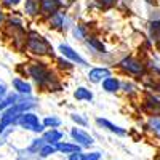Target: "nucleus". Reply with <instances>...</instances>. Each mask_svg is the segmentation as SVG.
Segmentation results:
<instances>
[{
	"mask_svg": "<svg viewBox=\"0 0 160 160\" xmlns=\"http://www.w3.org/2000/svg\"><path fill=\"white\" fill-rule=\"evenodd\" d=\"M48 24H50V28H53V29L62 31V29L68 28V26H66L68 24V15L59 10L58 13H55V15L48 16Z\"/></svg>",
	"mask_w": 160,
	"mask_h": 160,
	"instance_id": "nucleus-9",
	"label": "nucleus"
},
{
	"mask_svg": "<svg viewBox=\"0 0 160 160\" xmlns=\"http://www.w3.org/2000/svg\"><path fill=\"white\" fill-rule=\"evenodd\" d=\"M58 151H56V146H53V144H43L42 148H40V151H38V155L40 157H50V155H53V154H56Z\"/></svg>",
	"mask_w": 160,
	"mask_h": 160,
	"instance_id": "nucleus-24",
	"label": "nucleus"
},
{
	"mask_svg": "<svg viewBox=\"0 0 160 160\" xmlns=\"http://www.w3.org/2000/svg\"><path fill=\"white\" fill-rule=\"evenodd\" d=\"M26 48L34 56H53V47L48 40L37 34L35 31H31L26 35Z\"/></svg>",
	"mask_w": 160,
	"mask_h": 160,
	"instance_id": "nucleus-2",
	"label": "nucleus"
},
{
	"mask_svg": "<svg viewBox=\"0 0 160 160\" xmlns=\"http://www.w3.org/2000/svg\"><path fill=\"white\" fill-rule=\"evenodd\" d=\"M24 15L29 18H35L40 15V2L38 0H26L24 2Z\"/></svg>",
	"mask_w": 160,
	"mask_h": 160,
	"instance_id": "nucleus-14",
	"label": "nucleus"
},
{
	"mask_svg": "<svg viewBox=\"0 0 160 160\" xmlns=\"http://www.w3.org/2000/svg\"><path fill=\"white\" fill-rule=\"evenodd\" d=\"M99 8H104V10H108V8H112L115 3H117V0H96Z\"/></svg>",
	"mask_w": 160,
	"mask_h": 160,
	"instance_id": "nucleus-28",
	"label": "nucleus"
},
{
	"mask_svg": "<svg viewBox=\"0 0 160 160\" xmlns=\"http://www.w3.org/2000/svg\"><path fill=\"white\" fill-rule=\"evenodd\" d=\"M58 64H59V68H62V69H72V61H69V59L59 58L58 59Z\"/></svg>",
	"mask_w": 160,
	"mask_h": 160,
	"instance_id": "nucleus-32",
	"label": "nucleus"
},
{
	"mask_svg": "<svg viewBox=\"0 0 160 160\" xmlns=\"http://www.w3.org/2000/svg\"><path fill=\"white\" fill-rule=\"evenodd\" d=\"M74 98L77 101H91L93 99V93L88 88H85V87H80V88H77L74 91Z\"/></svg>",
	"mask_w": 160,
	"mask_h": 160,
	"instance_id": "nucleus-18",
	"label": "nucleus"
},
{
	"mask_svg": "<svg viewBox=\"0 0 160 160\" xmlns=\"http://www.w3.org/2000/svg\"><path fill=\"white\" fill-rule=\"evenodd\" d=\"M111 75V71L108 68H93L90 72H88V80L93 83H99L106 77Z\"/></svg>",
	"mask_w": 160,
	"mask_h": 160,
	"instance_id": "nucleus-13",
	"label": "nucleus"
},
{
	"mask_svg": "<svg viewBox=\"0 0 160 160\" xmlns=\"http://www.w3.org/2000/svg\"><path fill=\"white\" fill-rule=\"evenodd\" d=\"M18 101H19V96H18V95H8V96H5L3 99H0V112H3L5 109L11 108V106L16 104Z\"/></svg>",
	"mask_w": 160,
	"mask_h": 160,
	"instance_id": "nucleus-19",
	"label": "nucleus"
},
{
	"mask_svg": "<svg viewBox=\"0 0 160 160\" xmlns=\"http://www.w3.org/2000/svg\"><path fill=\"white\" fill-rule=\"evenodd\" d=\"M0 2H2L3 8H16L22 0H0Z\"/></svg>",
	"mask_w": 160,
	"mask_h": 160,
	"instance_id": "nucleus-29",
	"label": "nucleus"
},
{
	"mask_svg": "<svg viewBox=\"0 0 160 160\" xmlns=\"http://www.w3.org/2000/svg\"><path fill=\"white\" fill-rule=\"evenodd\" d=\"M151 37H152V40L155 43H158L160 45V21H154V22H151Z\"/></svg>",
	"mask_w": 160,
	"mask_h": 160,
	"instance_id": "nucleus-22",
	"label": "nucleus"
},
{
	"mask_svg": "<svg viewBox=\"0 0 160 160\" xmlns=\"http://www.w3.org/2000/svg\"><path fill=\"white\" fill-rule=\"evenodd\" d=\"M38 2H40V15L47 18L58 13L64 7V0H38Z\"/></svg>",
	"mask_w": 160,
	"mask_h": 160,
	"instance_id": "nucleus-6",
	"label": "nucleus"
},
{
	"mask_svg": "<svg viewBox=\"0 0 160 160\" xmlns=\"http://www.w3.org/2000/svg\"><path fill=\"white\" fill-rule=\"evenodd\" d=\"M42 125H43L45 128H58V127L61 125V120H59L58 117H55V115H48V117L43 118Z\"/></svg>",
	"mask_w": 160,
	"mask_h": 160,
	"instance_id": "nucleus-23",
	"label": "nucleus"
},
{
	"mask_svg": "<svg viewBox=\"0 0 160 160\" xmlns=\"http://www.w3.org/2000/svg\"><path fill=\"white\" fill-rule=\"evenodd\" d=\"M120 90H123L127 95H133V93H136V85L133 82H120Z\"/></svg>",
	"mask_w": 160,
	"mask_h": 160,
	"instance_id": "nucleus-26",
	"label": "nucleus"
},
{
	"mask_svg": "<svg viewBox=\"0 0 160 160\" xmlns=\"http://www.w3.org/2000/svg\"><path fill=\"white\" fill-rule=\"evenodd\" d=\"M96 123H98L99 127L106 128V130H109L111 133H114V135H117V136H125V135H127V130H125V128H122V127H118V125L109 122L108 118H101V117H98V118H96Z\"/></svg>",
	"mask_w": 160,
	"mask_h": 160,
	"instance_id": "nucleus-11",
	"label": "nucleus"
},
{
	"mask_svg": "<svg viewBox=\"0 0 160 160\" xmlns=\"http://www.w3.org/2000/svg\"><path fill=\"white\" fill-rule=\"evenodd\" d=\"M43 144H45L43 139H34V142L31 144V148H29V152H37V154H38L40 148H42Z\"/></svg>",
	"mask_w": 160,
	"mask_h": 160,
	"instance_id": "nucleus-27",
	"label": "nucleus"
},
{
	"mask_svg": "<svg viewBox=\"0 0 160 160\" xmlns=\"http://www.w3.org/2000/svg\"><path fill=\"white\" fill-rule=\"evenodd\" d=\"M21 128H26V130H31L34 133H43V125L42 122L38 120V115H35L34 112L28 111V112H22L18 118V122H16Z\"/></svg>",
	"mask_w": 160,
	"mask_h": 160,
	"instance_id": "nucleus-4",
	"label": "nucleus"
},
{
	"mask_svg": "<svg viewBox=\"0 0 160 160\" xmlns=\"http://www.w3.org/2000/svg\"><path fill=\"white\" fill-rule=\"evenodd\" d=\"M19 115H21V112L18 111L16 104H13L11 108L5 109V111L2 112V115H0V133H3L10 125L16 123L18 118H19Z\"/></svg>",
	"mask_w": 160,
	"mask_h": 160,
	"instance_id": "nucleus-5",
	"label": "nucleus"
},
{
	"mask_svg": "<svg viewBox=\"0 0 160 160\" xmlns=\"http://www.w3.org/2000/svg\"><path fill=\"white\" fill-rule=\"evenodd\" d=\"M59 51H61V55H62L64 58H68L69 61L77 62V64H80V66H87V61H85L82 56H80L72 47L66 45V43H61V45H59Z\"/></svg>",
	"mask_w": 160,
	"mask_h": 160,
	"instance_id": "nucleus-8",
	"label": "nucleus"
},
{
	"mask_svg": "<svg viewBox=\"0 0 160 160\" xmlns=\"http://www.w3.org/2000/svg\"><path fill=\"white\" fill-rule=\"evenodd\" d=\"M102 90L108 93H117L120 90V80L117 77H112V75L106 77L102 80Z\"/></svg>",
	"mask_w": 160,
	"mask_h": 160,
	"instance_id": "nucleus-15",
	"label": "nucleus"
},
{
	"mask_svg": "<svg viewBox=\"0 0 160 160\" xmlns=\"http://www.w3.org/2000/svg\"><path fill=\"white\" fill-rule=\"evenodd\" d=\"M117 66H118L120 71L128 74V75H138L139 77V75H144V72H146V68H144L142 61H139L135 56H125L123 59L118 61Z\"/></svg>",
	"mask_w": 160,
	"mask_h": 160,
	"instance_id": "nucleus-3",
	"label": "nucleus"
},
{
	"mask_svg": "<svg viewBox=\"0 0 160 160\" xmlns=\"http://www.w3.org/2000/svg\"><path fill=\"white\" fill-rule=\"evenodd\" d=\"M102 154L95 151V152H80V160H101Z\"/></svg>",
	"mask_w": 160,
	"mask_h": 160,
	"instance_id": "nucleus-25",
	"label": "nucleus"
},
{
	"mask_svg": "<svg viewBox=\"0 0 160 160\" xmlns=\"http://www.w3.org/2000/svg\"><path fill=\"white\" fill-rule=\"evenodd\" d=\"M62 138H64V133L59 131L58 128H48L42 136V139L47 144H53V146H56L59 141H62Z\"/></svg>",
	"mask_w": 160,
	"mask_h": 160,
	"instance_id": "nucleus-12",
	"label": "nucleus"
},
{
	"mask_svg": "<svg viewBox=\"0 0 160 160\" xmlns=\"http://www.w3.org/2000/svg\"><path fill=\"white\" fill-rule=\"evenodd\" d=\"M71 136L80 148H90V146L95 142L93 136L90 135V133H87L85 130H82V128H72L71 130Z\"/></svg>",
	"mask_w": 160,
	"mask_h": 160,
	"instance_id": "nucleus-7",
	"label": "nucleus"
},
{
	"mask_svg": "<svg viewBox=\"0 0 160 160\" xmlns=\"http://www.w3.org/2000/svg\"><path fill=\"white\" fill-rule=\"evenodd\" d=\"M71 118L74 120V122H75L77 125H82V127H85V125L88 123V120H87V118H83L80 114H71Z\"/></svg>",
	"mask_w": 160,
	"mask_h": 160,
	"instance_id": "nucleus-30",
	"label": "nucleus"
},
{
	"mask_svg": "<svg viewBox=\"0 0 160 160\" xmlns=\"http://www.w3.org/2000/svg\"><path fill=\"white\" fill-rule=\"evenodd\" d=\"M83 148H80L77 142H69V141H59L56 144V151L66 155H72V154H80Z\"/></svg>",
	"mask_w": 160,
	"mask_h": 160,
	"instance_id": "nucleus-10",
	"label": "nucleus"
},
{
	"mask_svg": "<svg viewBox=\"0 0 160 160\" xmlns=\"http://www.w3.org/2000/svg\"><path fill=\"white\" fill-rule=\"evenodd\" d=\"M28 74L40 88H48L50 91H56L59 88L56 75L47 68L45 62H31L28 66Z\"/></svg>",
	"mask_w": 160,
	"mask_h": 160,
	"instance_id": "nucleus-1",
	"label": "nucleus"
},
{
	"mask_svg": "<svg viewBox=\"0 0 160 160\" xmlns=\"http://www.w3.org/2000/svg\"><path fill=\"white\" fill-rule=\"evenodd\" d=\"M87 43H88V47H91L95 51H98V53H106V47L102 45V42L99 38H96V37H87Z\"/></svg>",
	"mask_w": 160,
	"mask_h": 160,
	"instance_id": "nucleus-21",
	"label": "nucleus"
},
{
	"mask_svg": "<svg viewBox=\"0 0 160 160\" xmlns=\"http://www.w3.org/2000/svg\"><path fill=\"white\" fill-rule=\"evenodd\" d=\"M72 32H74V35L77 38H85V29H83V26H75Z\"/></svg>",
	"mask_w": 160,
	"mask_h": 160,
	"instance_id": "nucleus-31",
	"label": "nucleus"
},
{
	"mask_svg": "<svg viewBox=\"0 0 160 160\" xmlns=\"http://www.w3.org/2000/svg\"><path fill=\"white\" fill-rule=\"evenodd\" d=\"M13 87H15V90L19 93V95H24V96H31V93H32V87L22 78L13 80Z\"/></svg>",
	"mask_w": 160,
	"mask_h": 160,
	"instance_id": "nucleus-17",
	"label": "nucleus"
},
{
	"mask_svg": "<svg viewBox=\"0 0 160 160\" xmlns=\"http://www.w3.org/2000/svg\"><path fill=\"white\" fill-rule=\"evenodd\" d=\"M144 108L149 112L158 114L160 112V98L155 96V95H148L146 99H144Z\"/></svg>",
	"mask_w": 160,
	"mask_h": 160,
	"instance_id": "nucleus-16",
	"label": "nucleus"
},
{
	"mask_svg": "<svg viewBox=\"0 0 160 160\" xmlns=\"http://www.w3.org/2000/svg\"><path fill=\"white\" fill-rule=\"evenodd\" d=\"M5 21H7V16H5V11L0 8V28H2V26L5 24Z\"/></svg>",
	"mask_w": 160,
	"mask_h": 160,
	"instance_id": "nucleus-33",
	"label": "nucleus"
},
{
	"mask_svg": "<svg viewBox=\"0 0 160 160\" xmlns=\"http://www.w3.org/2000/svg\"><path fill=\"white\" fill-rule=\"evenodd\" d=\"M148 128L160 139V117H157V115L151 117V118L148 120Z\"/></svg>",
	"mask_w": 160,
	"mask_h": 160,
	"instance_id": "nucleus-20",
	"label": "nucleus"
},
{
	"mask_svg": "<svg viewBox=\"0 0 160 160\" xmlns=\"http://www.w3.org/2000/svg\"><path fill=\"white\" fill-rule=\"evenodd\" d=\"M69 160H80V154H72V155H68Z\"/></svg>",
	"mask_w": 160,
	"mask_h": 160,
	"instance_id": "nucleus-34",
	"label": "nucleus"
}]
</instances>
